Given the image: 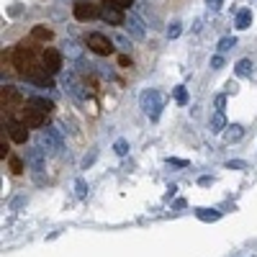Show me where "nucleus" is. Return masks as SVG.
Wrapping results in <instances>:
<instances>
[{
	"mask_svg": "<svg viewBox=\"0 0 257 257\" xmlns=\"http://www.w3.org/2000/svg\"><path fill=\"white\" fill-rule=\"evenodd\" d=\"M139 105H142V111L149 116V121H157L162 108H165V95L160 90H144L139 95Z\"/></svg>",
	"mask_w": 257,
	"mask_h": 257,
	"instance_id": "nucleus-1",
	"label": "nucleus"
},
{
	"mask_svg": "<svg viewBox=\"0 0 257 257\" xmlns=\"http://www.w3.org/2000/svg\"><path fill=\"white\" fill-rule=\"evenodd\" d=\"M36 144L44 149L47 155H57L59 149L64 147L62 134H59V126H44V128L39 132V137H36Z\"/></svg>",
	"mask_w": 257,
	"mask_h": 257,
	"instance_id": "nucleus-2",
	"label": "nucleus"
},
{
	"mask_svg": "<svg viewBox=\"0 0 257 257\" xmlns=\"http://www.w3.org/2000/svg\"><path fill=\"white\" fill-rule=\"evenodd\" d=\"M13 64H16V70L24 72L29 80L39 75V70H36V67H39V64H36V57H34V52L26 49V47H18V49L13 52Z\"/></svg>",
	"mask_w": 257,
	"mask_h": 257,
	"instance_id": "nucleus-3",
	"label": "nucleus"
},
{
	"mask_svg": "<svg viewBox=\"0 0 257 257\" xmlns=\"http://www.w3.org/2000/svg\"><path fill=\"white\" fill-rule=\"evenodd\" d=\"M47 116H49V113H47L44 108H39L34 100L26 103V108H24V123H26L29 128H44V126H47Z\"/></svg>",
	"mask_w": 257,
	"mask_h": 257,
	"instance_id": "nucleus-4",
	"label": "nucleus"
},
{
	"mask_svg": "<svg viewBox=\"0 0 257 257\" xmlns=\"http://www.w3.org/2000/svg\"><path fill=\"white\" fill-rule=\"evenodd\" d=\"M88 47L95 52V54H100V57H108V54H113V41L105 36V34H88Z\"/></svg>",
	"mask_w": 257,
	"mask_h": 257,
	"instance_id": "nucleus-5",
	"label": "nucleus"
},
{
	"mask_svg": "<svg viewBox=\"0 0 257 257\" xmlns=\"http://www.w3.org/2000/svg\"><path fill=\"white\" fill-rule=\"evenodd\" d=\"M62 67V54L57 49H44V54H41V70H44L47 75H57Z\"/></svg>",
	"mask_w": 257,
	"mask_h": 257,
	"instance_id": "nucleus-6",
	"label": "nucleus"
},
{
	"mask_svg": "<svg viewBox=\"0 0 257 257\" xmlns=\"http://www.w3.org/2000/svg\"><path fill=\"white\" fill-rule=\"evenodd\" d=\"M75 18L77 21H93L100 16V8L95 3H90V0H80V3H75Z\"/></svg>",
	"mask_w": 257,
	"mask_h": 257,
	"instance_id": "nucleus-7",
	"label": "nucleus"
},
{
	"mask_svg": "<svg viewBox=\"0 0 257 257\" xmlns=\"http://www.w3.org/2000/svg\"><path fill=\"white\" fill-rule=\"evenodd\" d=\"M26 165H29L31 170H36V173H41V170H44V165H47V152H44L39 144L31 147L29 152H26Z\"/></svg>",
	"mask_w": 257,
	"mask_h": 257,
	"instance_id": "nucleus-8",
	"label": "nucleus"
},
{
	"mask_svg": "<svg viewBox=\"0 0 257 257\" xmlns=\"http://www.w3.org/2000/svg\"><path fill=\"white\" fill-rule=\"evenodd\" d=\"M126 29H128V34H132L137 41H144V39H147L144 21H142L137 13H128V16H126Z\"/></svg>",
	"mask_w": 257,
	"mask_h": 257,
	"instance_id": "nucleus-9",
	"label": "nucleus"
},
{
	"mask_svg": "<svg viewBox=\"0 0 257 257\" xmlns=\"http://www.w3.org/2000/svg\"><path fill=\"white\" fill-rule=\"evenodd\" d=\"M100 18L105 21V24H111V26H121V24H126L123 11L116 8V6H108V3H105V8L100 11Z\"/></svg>",
	"mask_w": 257,
	"mask_h": 257,
	"instance_id": "nucleus-10",
	"label": "nucleus"
},
{
	"mask_svg": "<svg viewBox=\"0 0 257 257\" xmlns=\"http://www.w3.org/2000/svg\"><path fill=\"white\" fill-rule=\"evenodd\" d=\"M64 88H67V93H70L75 100H85V98H88V93H85V88H82V82H77V77H75L72 72L64 75Z\"/></svg>",
	"mask_w": 257,
	"mask_h": 257,
	"instance_id": "nucleus-11",
	"label": "nucleus"
},
{
	"mask_svg": "<svg viewBox=\"0 0 257 257\" xmlns=\"http://www.w3.org/2000/svg\"><path fill=\"white\" fill-rule=\"evenodd\" d=\"M8 134L16 144H26L29 142V126L26 123H21V121H11L8 123Z\"/></svg>",
	"mask_w": 257,
	"mask_h": 257,
	"instance_id": "nucleus-12",
	"label": "nucleus"
},
{
	"mask_svg": "<svg viewBox=\"0 0 257 257\" xmlns=\"http://www.w3.org/2000/svg\"><path fill=\"white\" fill-rule=\"evenodd\" d=\"M242 137H244V126H242V123H231V126H226V132H224V142H226V144L239 142Z\"/></svg>",
	"mask_w": 257,
	"mask_h": 257,
	"instance_id": "nucleus-13",
	"label": "nucleus"
},
{
	"mask_svg": "<svg viewBox=\"0 0 257 257\" xmlns=\"http://www.w3.org/2000/svg\"><path fill=\"white\" fill-rule=\"evenodd\" d=\"M226 116H224V111H216V113H213L211 116V132L213 134H221V132H226Z\"/></svg>",
	"mask_w": 257,
	"mask_h": 257,
	"instance_id": "nucleus-14",
	"label": "nucleus"
},
{
	"mask_svg": "<svg viewBox=\"0 0 257 257\" xmlns=\"http://www.w3.org/2000/svg\"><path fill=\"white\" fill-rule=\"evenodd\" d=\"M234 26H237L239 31H247V29L252 26V11H249V8H242V11L237 13V21H234Z\"/></svg>",
	"mask_w": 257,
	"mask_h": 257,
	"instance_id": "nucleus-15",
	"label": "nucleus"
},
{
	"mask_svg": "<svg viewBox=\"0 0 257 257\" xmlns=\"http://www.w3.org/2000/svg\"><path fill=\"white\" fill-rule=\"evenodd\" d=\"M18 100H21V93L16 88H3V108H11Z\"/></svg>",
	"mask_w": 257,
	"mask_h": 257,
	"instance_id": "nucleus-16",
	"label": "nucleus"
},
{
	"mask_svg": "<svg viewBox=\"0 0 257 257\" xmlns=\"http://www.w3.org/2000/svg\"><path fill=\"white\" fill-rule=\"evenodd\" d=\"M196 216H198L201 221H219V219H221V211H216V208H198Z\"/></svg>",
	"mask_w": 257,
	"mask_h": 257,
	"instance_id": "nucleus-17",
	"label": "nucleus"
},
{
	"mask_svg": "<svg viewBox=\"0 0 257 257\" xmlns=\"http://www.w3.org/2000/svg\"><path fill=\"white\" fill-rule=\"evenodd\" d=\"M234 72H237L239 77H249L252 75V59H239L237 64H234Z\"/></svg>",
	"mask_w": 257,
	"mask_h": 257,
	"instance_id": "nucleus-18",
	"label": "nucleus"
},
{
	"mask_svg": "<svg viewBox=\"0 0 257 257\" xmlns=\"http://www.w3.org/2000/svg\"><path fill=\"white\" fill-rule=\"evenodd\" d=\"M62 52L67 54L70 59H80V57H82V49L75 44V41H64V49H62Z\"/></svg>",
	"mask_w": 257,
	"mask_h": 257,
	"instance_id": "nucleus-19",
	"label": "nucleus"
},
{
	"mask_svg": "<svg viewBox=\"0 0 257 257\" xmlns=\"http://www.w3.org/2000/svg\"><path fill=\"white\" fill-rule=\"evenodd\" d=\"M173 98L178 105H188V90H185V85H178V88L173 90Z\"/></svg>",
	"mask_w": 257,
	"mask_h": 257,
	"instance_id": "nucleus-20",
	"label": "nucleus"
},
{
	"mask_svg": "<svg viewBox=\"0 0 257 257\" xmlns=\"http://www.w3.org/2000/svg\"><path fill=\"white\" fill-rule=\"evenodd\" d=\"M31 36H34V39H39V41H49V39H52V31H49L47 26H34Z\"/></svg>",
	"mask_w": 257,
	"mask_h": 257,
	"instance_id": "nucleus-21",
	"label": "nucleus"
},
{
	"mask_svg": "<svg viewBox=\"0 0 257 257\" xmlns=\"http://www.w3.org/2000/svg\"><path fill=\"white\" fill-rule=\"evenodd\" d=\"M234 47H237V39H234V36H224L221 41H219V54H224V52H229V49H234Z\"/></svg>",
	"mask_w": 257,
	"mask_h": 257,
	"instance_id": "nucleus-22",
	"label": "nucleus"
},
{
	"mask_svg": "<svg viewBox=\"0 0 257 257\" xmlns=\"http://www.w3.org/2000/svg\"><path fill=\"white\" fill-rule=\"evenodd\" d=\"M180 34H183V24L180 21H173V24L167 26V39H178Z\"/></svg>",
	"mask_w": 257,
	"mask_h": 257,
	"instance_id": "nucleus-23",
	"label": "nucleus"
},
{
	"mask_svg": "<svg viewBox=\"0 0 257 257\" xmlns=\"http://www.w3.org/2000/svg\"><path fill=\"white\" fill-rule=\"evenodd\" d=\"M113 152H116L118 157H126V155H128V142H126V139H116Z\"/></svg>",
	"mask_w": 257,
	"mask_h": 257,
	"instance_id": "nucleus-24",
	"label": "nucleus"
},
{
	"mask_svg": "<svg viewBox=\"0 0 257 257\" xmlns=\"http://www.w3.org/2000/svg\"><path fill=\"white\" fill-rule=\"evenodd\" d=\"M31 100L39 105V108H44L47 113H52V111H54V103H52L49 98H39V95H36V98H31Z\"/></svg>",
	"mask_w": 257,
	"mask_h": 257,
	"instance_id": "nucleus-25",
	"label": "nucleus"
},
{
	"mask_svg": "<svg viewBox=\"0 0 257 257\" xmlns=\"http://www.w3.org/2000/svg\"><path fill=\"white\" fill-rule=\"evenodd\" d=\"M75 190H77V198H88V183H85L82 178L75 180Z\"/></svg>",
	"mask_w": 257,
	"mask_h": 257,
	"instance_id": "nucleus-26",
	"label": "nucleus"
},
{
	"mask_svg": "<svg viewBox=\"0 0 257 257\" xmlns=\"http://www.w3.org/2000/svg\"><path fill=\"white\" fill-rule=\"evenodd\" d=\"M224 167H226V170H247V162H244V160H229Z\"/></svg>",
	"mask_w": 257,
	"mask_h": 257,
	"instance_id": "nucleus-27",
	"label": "nucleus"
},
{
	"mask_svg": "<svg viewBox=\"0 0 257 257\" xmlns=\"http://www.w3.org/2000/svg\"><path fill=\"white\" fill-rule=\"evenodd\" d=\"M105 3H108V6H116V8H121V11H126L128 6L134 3V0H105Z\"/></svg>",
	"mask_w": 257,
	"mask_h": 257,
	"instance_id": "nucleus-28",
	"label": "nucleus"
},
{
	"mask_svg": "<svg viewBox=\"0 0 257 257\" xmlns=\"http://www.w3.org/2000/svg\"><path fill=\"white\" fill-rule=\"evenodd\" d=\"M113 41H116V44H118L121 49H128V47H132V41H128L123 34H116V36H113Z\"/></svg>",
	"mask_w": 257,
	"mask_h": 257,
	"instance_id": "nucleus-29",
	"label": "nucleus"
},
{
	"mask_svg": "<svg viewBox=\"0 0 257 257\" xmlns=\"http://www.w3.org/2000/svg\"><path fill=\"white\" fill-rule=\"evenodd\" d=\"M224 67V57L221 54H213L211 57V70H221Z\"/></svg>",
	"mask_w": 257,
	"mask_h": 257,
	"instance_id": "nucleus-30",
	"label": "nucleus"
},
{
	"mask_svg": "<svg viewBox=\"0 0 257 257\" xmlns=\"http://www.w3.org/2000/svg\"><path fill=\"white\" fill-rule=\"evenodd\" d=\"M11 167H13V173H16V175L24 173V162H21L18 157H11Z\"/></svg>",
	"mask_w": 257,
	"mask_h": 257,
	"instance_id": "nucleus-31",
	"label": "nucleus"
},
{
	"mask_svg": "<svg viewBox=\"0 0 257 257\" xmlns=\"http://www.w3.org/2000/svg\"><path fill=\"white\" fill-rule=\"evenodd\" d=\"M167 165H173V167H188V160H178V157H167Z\"/></svg>",
	"mask_w": 257,
	"mask_h": 257,
	"instance_id": "nucleus-32",
	"label": "nucleus"
},
{
	"mask_svg": "<svg viewBox=\"0 0 257 257\" xmlns=\"http://www.w3.org/2000/svg\"><path fill=\"white\" fill-rule=\"evenodd\" d=\"M206 6H208V11H219L224 6V0H206Z\"/></svg>",
	"mask_w": 257,
	"mask_h": 257,
	"instance_id": "nucleus-33",
	"label": "nucleus"
},
{
	"mask_svg": "<svg viewBox=\"0 0 257 257\" xmlns=\"http://www.w3.org/2000/svg\"><path fill=\"white\" fill-rule=\"evenodd\" d=\"M224 103H226V95H216V111H224Z\"/></svg>",
	"mask_w": 257,
	"mask_h": 257,
	"instance_id": "nucleus-34",
	"label": "nucleus"
},
{
	"mask_svg": "<svg viewBox=\"0 0 257 257\" xmlns=\"http://www.w3.org/2000/svg\"><path fill=\"white\" fill-rule=\"evenodd\" d=\"M211 183H213V178H208V175L198 178V185H211Z\"/></svg>",
	"mask_w": 257,
	"mask_h": 257,
	"instance_id": "nucleus-35",
	"label": "nucleus"
}]
</instances>
